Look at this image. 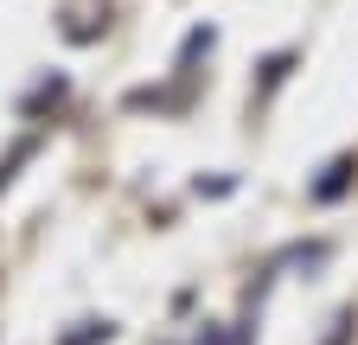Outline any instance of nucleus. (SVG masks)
<instances>
[{
  "label": "nucleus",
  "mask_w": 358,
  "mask_h": 345,
  "mask_svg": "<svg viewBox=\"0 0 358 345\" xmlns=\"http://www.w3.org/2000/svg\"><path fill=\"white\" fill-rule=\"evenodd\" d=\"M345 172H352V166H345V160H339V166H333V172H327V179H320V186H313V192H320V198H333V192H339V186H345Z\"/></svg>",
  "instance_id": "1"
}]
</instances>
